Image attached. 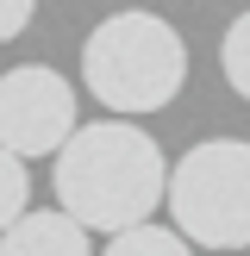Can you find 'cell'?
Wrapping results in <instances>:
<instances>
[{"label": "cell", "instance_id": "277c9868", "mask_svg": "<svg viewBox=\"0 0 250 256\" xmlns=\"http://www.w3.org/2000/svg\"><path fill=\"white\" fill-rule=\"evenodd\" d=\"M75 125V88L50 62H19L0 75V150L12 156H62Z\"/></svg>", "mask_w": 250, "mask_h": 256}, {"label": "cell", "instance_id": "8992f818", "mask_svg": "<svg viewBox=\"0 0 250 256\" xmlns=\"http://www.w3.org/2000/svg\"><path fill=\"white\" fill-rule=\"evenodd\" d=\"M100 256H194V244L182 232H169V225H138V232L112 238Z\"/></svg>", "mask_w": 250, "mask_h": 256}, {"label": "cell", "instance_id": "ba28073f", "mask_svg": "<svg viewBox=\"0 0 250 256\" xmlns=\"http://www.w3.org/2000/svg\"><path fill=\"white\" fill-rule=\"evenodd\" d=\"M25 200H32V175L12 150H0V238L25 219Z\"/></svg>", "mask_w": 250, "mask_h": 256}, {"label": "cell", "instance_id": "3957f363", "mask_svg": "<svg viewBox=\"0 0 250 256\" xmlns=\"http://www.w3.org/2000/svg\"><path fill=\"white\" fill-rule=\"evenodd\" d=\"M169 219L188 244L244 250L250 244V144L206 138L169 169Z\"/></svg>", "mask_w": 250, "mask_h": 256}, {"label": "cell", "instance_id": "9c48e42d", "mask_svg": "<svg viewBox=\"0 0 250 256\" xmlns=\"http://www.w3.org/2000/svg\"><path fill=\"white\" fill-rule=\"evenodd\" d=\"M32 19H38V6H32V0H0V44H6V38H19Z\"/></svg>", "mask_w": 250, "mask_h": 256}, {"label": "cell", "instance_id": "7a4b0ae2", "mask_svg": "<svg viewBox=\"0 0 250 256\" xmlns=\"http://www.w3.org/2000/svg\"><path fill=\"white\" fill-rule=\"evenodd\" d=\"M82 82L119 119L162 112L188 82V44L156 12H112L82 44Z\"/></svg>", "mask_w": 250, "mask_h": 256}, {"label": "cell", "instance_id": "5b68a950", "mask_svg": "<svg viewBox=\"0 0 250 256\" xmlns=\"http://www.w3.org/2000/svg\"><path fill=\"white\" fill-rule=\"evenodd\" d=\"M0 256H94V244L69 212H25L0 238Z\"/></svg>", "mask_w": 250, "mask_h": 256}, {"label": "cell", "instance_id": "6da1fadb", "mask_svg": "<svg viewBox=\"0 0 250 256\" xmlns=\"http://www.w3.org/2000/svg\"><path fill=\"white\" fill-rule=\"evenodd\" d=\"M169 169L156 138L132 119H94L62 144L56 156V212H69L82 232L125 238L156 219L169 200Z\"/></svg>", "mask_w": 250, "mask_h": 256}, {"label": "cell", "instance_id": "52a82bcc", "mask_svg": "<svg viewBox=\"0 0 250 256\" xmlns=\"http://www.w3.org/2000/svg\"><path fill=\"white\" fill-rule=\"evenodd\" d=\"M219 69H225V82H232V94H238V100H250V12H238V19L225 25Z\"/></svg>", "mask_w": 250, "mask_h": 256}]
</instances>
